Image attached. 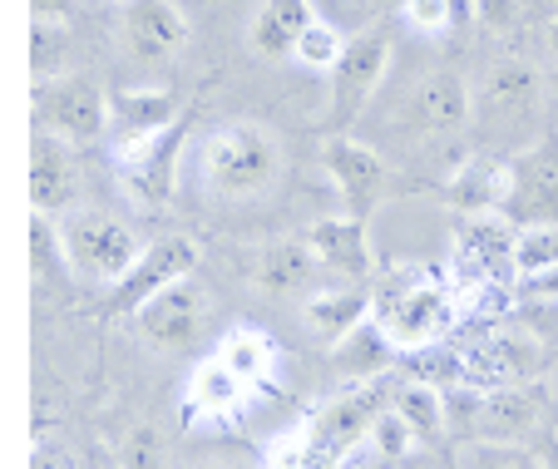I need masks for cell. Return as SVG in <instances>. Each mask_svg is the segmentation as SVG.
I'll return each mask as SVG.
<instances>
[{
    "label": "cell",
    "instance_id": "3957f363",
    "mask_svg": "<svg viewBox=\"0 0 558 469\" xmlns=\"http://www.w3.org/2000/svg\"><path fill=\"white\" fill-rule=\"evenodd\" d=\"M454 316H460V302L450 287L435 277H415V272H396V281H386L376 297V322L386 326L401 351L435 346L450 332Z\"/></svg>",
    "mask_w": 558,
    "mask_h": 469
},
{
    "label": "cell",
    "instance_id": "8fae6325",
    "mask_svg": "<svg viewBox=\"0 0 558 469\" xmlns=\"http://www.w3.org/2000/svg\"><path fill=\"white\" fill-rule=\"evenodd\" d=\"M386 70H390V40L380 31L347 45L341 64L331 70V115H337V124H351L371 105V94L380 89Z\"/></svg>",
    "mask_w": 558,
    "mask_h": 469
},
{
    "label": "cell",
    "instance_id": "cb8c5ba5",
    "mask_svg": "<svg viewBox=\"0 0 558 469\" xmlns=\"http://www.w3.org/2000/svg\"><path fill=\"white\" fill-rule=\"evenodd\" d=\"M243 390L247 386L228 371V361L213 356V361H203L198 371H193V381H189V410L193 416L222 420V416H232V410L243 406Z\"/></svg>",
    "mask_w": 558,
    "mask_h": 469
},
{
    "label": "cell",
    "instance_id": "4dcf8cb0",
    "mask_svg": "<svg viewBox=\"0 0 558 469\" xmlns=\"http://www.w3.org/2000/svg\"><path fill=\"white\" fill-rule=\"evenodd\" d=\"M548 267H558V228H519L514 277H534Z\"/></svg>",
    "mask_w": 558,
    "mask_h": 469
},
{
    "label": "cell",
    "instance_id": "f1b7e54d",
    "mask_svg": "<svg viewBox=\"0 0 558 469\" xmlns=\"http://www.w3.org/2000/svg\"><path fill=\"white\" fill-rule=\"evenodd\" d=\"M347 35L337 31L331 21H316L312 15V25L302 31V40H296V60L306 64V70H322V74H331L341 64V55H347Z\"/></svg>",
    "mask_w": 558,
    "mask_h": 469
},
{
    "label": "cell",
    "instance_id": "b9f144b4",
    "mask_svg": "<svg viewBox=\"0 0 558 469\" xmlns=\"http://www.w3.org/2000/svg\"><path fill=\"white\" fill-rule=\"evenodd\" d=\"M119 5H129V0H119Z\"/></svg>",
    "mask_w": 558,
    "mask_h": 469
},
{
    "label": "cell",
    "instance_id": "ab89813d",
    "mask_svg": "<svg viewBox=\"0 0 558 469\" xmlns=\"http://www.w3.org/2000/svg\"><path fill=\"white\" fill-rule=\"evenodd\" d=\"M361 5H371V11H396V5H405V0H361Z\"/></svg>",
    "mask_w": 558,
    "mask_h": 469
},
{
    "label": "cell",
    "instance_id": "74e56055",
    "mask_svg": "<svg viewBox=\"0 0 558 469\" xmlns=\"http://www.w3.org/2000/svg\"><path fill=\"white\" fill-rule=\"evenodd\" d=\"M31 11H35V21H70V11H74V0H31Z\"/></svg>",
    "mask_w": 558,
    "mask_h": 469
},
{
    "label": "cell",
    "instance_id": "ac0fdd59",
    "mask_svg": "<svg viewBox=\"0 0 558 469\" xmlns=\"http://www.w3.org/2000/svg\"><path fill=\"white\" fill-rule=\"evenodd\" d=\"M306 242L322 257V267L337 272V277L366 287L371 272H376V252H371V238L361 228V218H316L306 228Z\"/></svg>",
    "mask_w": 558,
    "mask_h": 469
},
{
    "label": "cell",
    "instance_id": "e575fe53",
    "mask_svg": "<svg viewBox=\"0 0 558 469\" xmlns=\"http://www.w3.org/2000/svg\"><path fill=\"white\" fill-rule=\"evenodd\" d=\"M401 15L411 21V31L421 35H445L454 25V0H405Z\"/></svg>",
    "mask_w": 558,
    "mask_h": 469
},
{
    "label": "cell",
    "instance_id": "f35d334b",
    "mask_svg": "<svg viewBox=\"0 0 558 469\" xmlns=\"http://www.w3.org/2000/svg\"><path fill=\"white\" fill-rule=\"evenodd\" d=\"M544 45H548V55H558V15L544 25Z\"/></svg>",
    "mask_w": 558,
    "mask_h": 469
},
{
    "label": "cell",
    "instance_id": "603a6c76",
    "mask_svg": "<svg viewBox=\"0 0 558 469\" xmlns=\"http://www.w3.org/2000/svg\"><path fill=\"white\" fill-rule=\"evenodd\" d=\"M179 99L169 89H119L109 94V119L124 139H154L173 124Z\"/></svg>",
    "mask_w": 558,
    "mask_h": 469
},
{
    "label": "cell",
    "instance_id": "277c9868",
    "mask_svg": "<svg viewBox=\"0 0 558 469\" xmlns=\"http://www.w3.org/2000/svg\"><path fill=\"white\" fill-rule=\"evenodd\" d=\"M450 430L470 440H499V445H524L544 425V390L538 386H470L454 390Z\"/></svg>",
    "mask_w": 558,
    "mask_h": 469
},
{
    "label": "cell",
    "instance_id": "4fadbf2b",
    "mask_svg": "<svg viewBox=\"0 0 558 469\" xmlns=\"http://www.w3.org/2000/svg\"><path fill=\"white\" fill-rule=\"evenodd\" d=\"M193 267H198V242L193 238H163V242H154V248H144L134 272L114 287V312H138V306H144L148 297H158L163 287L193 277Z\"/></svg>",
    "mask_w": 558,
    "mask_h": 469
},
{
    "label": "cell",
    "instance_id": "d6986e66",
    "mask_svg": "<svg viewBox=\"0 0 558 469\" xmlns=\"http://www.w3.org/2000/svg\"><path fill=\"white\" fill-rule=\"evenodd\" d=\"M316 272H327V267H322V257L312 252L306 238H277V242H267V248H257V257H253V281L267 297L306 292L316 281Z\"/></svg>",
    "mask_w": 558,
    "mask_h": 469
},
{
    "label": "cell",
    "instance_id": "d4e9b609",
    "mask_svg": "<svg viewBox=\"0 0 558 469\" xmlns=\"http://www.w3.org/2000/svg\"><path fill=\"white\" fill-rule=\"evenodd\" d=\"M218 356L228 361V371L243 381V386H267V375H272L277 365V346L267 341L263 332H253V326H232L228 336H222Z\"/></svg>",
    "mask_w": 558,
    "mask_h": 469
},
{
    "label": "cell",
    "instance_id": "8992f818",
    "mask_svg": "<svg viewBox=\"0 0 558 469\" xmlns=\"http://www.w3.org/2000/svg\"><path fill=\"white\" fill-rule=\"evenodd\" d=\"M208 316H213V302L193 277L173 281L163 287L158 297H148L144 306L134 312V332L148 351H163V356H179V351H193L208 332Z\"/></svg>",
    "mask_w": 558,
    "mask_h": 469
},
{
    "label": "cell",
    "instance_id": "836d02e7",
    "mask_svg": "<svg viewBox=\"0 0 558 469\" xmlns=\"http://www.w3.org/2000/svg\"><path fill=\"white\" fill-rule=\"evenodd\" d=\"M119 469H163V435L154 425H134L119 445Z\"/></svg>",
    "mask_w": 558,
    "mask_h": 469
},
{
    "label": "cell",
    "instance_id": "5b68a950",
    "mask_svg": "<svg viewBox=\"0 0 558 469\" xmlns=\"http://www.w3.org/2000/svg\"><path fill=\"white\" fill-rule=\"evenodd\" d=\"M380 416L376 386H351L331 396L312 420H302V445H306V469H341L356 445L371 440V425Z\"/></svg>",
    "mask_w": 558,
    "mask_h": 469
},
{
    "label": "cell",
    "instance_id": "44dd1931",
    "mask_svg": "<svg viewBox=\"0 0 558 469\" xmlns=\"http://www.w3.org/2000/svg\"><path fill=\"white\" fill-rule=\"evenodd\" d=\"M306 25H312V0H263V11L247 25V50L272 64L292 60Z\"/></svg>",
    "mask_w": 558,
    "mask_h": 469
},
{
    "label": "cell",
    "instance_id": "ba28073f",
    "mask_svg": "<svg viewBox=\"0 0 558 469\" xmlns=\"http://www.w3.org/2000/svg\"><path fill=\"white\" fill-rule=\"evenodd\" d=\"M464 375L474 386H538L548 371L544 341L524 326H489L480 341L464 346Z\"/></svg>",
    "mask_w": 558,
    "mask_h": 469
},
{
    "label": "cell",
    "instance_id": "7a4b0ae2",
    "mask_svg": "<svg viewBox=\"0 0 558 469\" xmlns=\"http://www.w3.org/2000/svg\"><path fill=\"white\" fill-rule=\"evenodd\" d=\"M60 242H64V267H70L80 281H95V287H119V281L134 272V262L144 257L138 232L105 208L64 213Z\"/></svg>",
    "mask_w": 558,
    "mask_h": 469
},
{
    "label": "cell",
    "instance_id": "5bb4252c",
    "mask_svg": "<svg viewBox=\"0 0 558 469\" xmlns=\"http://www.w3.org/2000/svg\"><path fill=\"white\" fill-rule=\"evenodd\" d=\"M80 208V164L70 158V144L45 129H35L31 139V213H64Z\"/></svg>",
    "mask_w": 558,
    "mask_h": 469
},
{
    "label": "cell",
    "instance_id": "f546056e",
    "mask_svg": "<svg viewBox=\"0 0 558 469\" xmlns=\"http://www.w3.org/2000/svg\"><path fill=\"white\" fill-rule=\"evenodd\" d=\"M460 469H544V459L524 445H499V440H474L460 455Z\"/></svg>",
    "mask_w": 558,
    "mask_h": 469
},
{
    "label": "cell",
    "instance_id": "1f68e13d",
    "mask_svg": "<svg viewBox=\"0 0 558 469\" xmlns=\"http://www.w3.org/2000/svg\"><path fill=\"white\" fill-rule=\"evenodd\" d=\"M54 262H64L60 218H50V213H31V277L45 281L54 272Z\"/></svg>",
    "mask_w": 558,
    "mask_h": 469
},
{
    "label": "cell",
    "instance_id": "484cf974",
    "mask_svg": "<svg viewBox=\"0 0 558 469\" xmlns=\"http://www.w3.org/2000/svg\"><path fill=\"white\" fill-rule=\"evenodd\" d=\"M450 199L460 203L464 213H489L505 208L509 199V168H489V164H464L460 178L450 183Z\"/></svg>",
    "mask_w": 558,
    "mask_h": 469
},
{
    "label": "cell",
    "instance_id": "6da1fadb",
    "mask_svg": "<svg viewBox=\"0 0 558 469\" xmlns=\"http://www.w3.org/2000/svg\"><path fill=\"white\" fill-rule=\"evenodd\" d=\"M198 178L208 193L228 203H253L267 199L282 178V144L267 124L257 119H232L203 144L198 154Z\"/></svg>",
    "mask_w": 558,
    "mask_h": 469
},
{
    "label": "cell",
    "instance_id": "60d3db41",
    "mask_svg": "<svg viewBox=\"0 0 558 469\" xmlns=\"http://www.w3.org/2000/svg\"><path fill=\"white\" fill-rule=\"evenodd\" d=\"M193 469H238V465H193Z\"/></svg>",
    "mask_w": 558,
    "mask_h": 469
},
{
    "label": "cell",
    "instance_id": "8d00e7d4",
    "mask_svg": "<svg viewBox=\"0 0 558 469\" xmlns=\"http://www.w3.org/2000/svg\"><path fill=\"white\" fill-rule=\"evenodd\" d=\"M519 281H524V292L538 297V302H558V267L534 272V277H519Z\"/></svg>",
    "mask_w": 558,
    "mask_h": 469
},
{
    "label": "cell",
    "instance_id": "4316f807",
    "mask_svg": "<svg viewBox=\"0 0 558 469\" xmlns=\"http://www.w3.org/2000/svg\"><path fill=\"white\" fill-rule=\"evenodd\" d=\"M390 406L405 416V425L415 430V440H440L445 425H450V406H445V396L435 386H421V381H411V386L396 390Z\"/></svg>",
    "mask_w": 558,
    "mask_h": 469
},
{
    "label": "cell",
    "instance_id": "ffe728a7",
    "mask_svg": "<svg viewBox=\"0 0 558 469\" xmlns=\"http://www.w3.org/2000/svg\"><path fill=\"white\" fill-rule=\"evenodd\" d=\"M396 351H401V346L390 341V332L376 322V312H371L356 332L341 336V341L331 346V371H337L341 381H351V386H371L376 375L390 371Z\"/></svg>",
    "mask_w": 558,
    "mask_h": 469
},
{
    "label": "cell",
    "instance_id": "9a60e30c",
    "mask_svg": "<svg viewBox=\"0 0 558 469\" xmlns=\"http://www.w3.org/2000/svg\"><path fill=\"white\" fill-rule=\"evenodd\" d=\"M470 115H474V94H470V84L450 70L425 74V80L405 94V109H401V119L415 124L421 134H454V129L470 124Z\"/></svg>",
    "mask_w": 558,
    "mask_h": 469
},
{
    "label": "cell",
    "instance_id": "d6a6232c",
    "mask_svg": "<svg viewBox=\"0 0 558 469\" xmlns=\"http://www.w3.org/2000/svg\"><path fill=\"white\" fill-rule=\"evenodd\" d=\"M415 445H421V440H415V430L405 425L401 410H396V406H380L376 425H371V449H376L380 459H401V455H411Z\"/></svg>",
    "mask_w": 558,
    "mask_h": 469
},
{
    "label": "cell",
    "instance_id": "9c48e42d",
    "mask_svg": "<svg viewBox=\"0 0 558 469\" xmlns=\"http://www.w3.org/2000/svg\"><path fill=\"white\" fill-rule=\"evenodd\" d=\"M505 208L519 228H558V144H534L509 164Z\"/></svg>",
    "mask_w": 558,
    "mask_h": 469
},
{
    "label": "cell",
    "instance_id": "7402d4cb",
    "mask_svg": "<svg viewBox=\"0 0 558 469\" xmlns=\"http://www.w3.org/2000/svg\"><path fill=\"white\" fill-rule=\"evenodd\" d=\"M371 312H376V302H371L366 287H356V281H351V287H331V292H316V297H306L302 302L306 332L327 346V351L341 341V336L356 332Z\"/></svg>",
    "mask_w": 558,
    "mask_h": 469
},
{
    "label": "cell",
    "instance_id": "30bf717a",
    "mask_svg": "<svg viewBox=\"0 0 558 469\" xmlns=\"http://www.w3.org/2000/svg\"><path fill=\"white\" fill-rule=\"evenodd\" d=\"M322 164H327L337 193L347 199L351 218H366L371 208H380L390 173H386V158H380L371 144H361V139H351V134H337V139H327V148H322Z\"/></svg>",
    "mask_w": 558,
    "mask_h": 469
},
{
    "label": "cell",
    "instance_id": "d590c367",
    "mask_svg": "<svg viewBox=\"0 0 558 469\" xmlns=\"http://www.w3.org/2000/svg\"><path fill=\"white\" fill-rule=\"evenodd\" d=\"M470 11L495 35H509V31H519V21H524V0H470Z\"/></svg>",
    "mask_w": 558,
    "mask_h": 469
},
{
    "label": "cell",
    "instance_id": "83f0119b",
    "mask_svg": "<svg viewBox=\"0 0 558 469\" xmlns=\"http://www.w3.org/2000/svg\"><path fill=\"white\" fill-rule=\"evenodd\" d=\"M64 60H70V35L60 21H35L31 25V74L35 84L64 80Z\"/></svg>",
    "mask_w": 558,
    "mask_h": 469
},
{
    "label": "cell",
    "instance_id": "7c38bea8",
    "mask_svg": "<svg viewBox=\"0 0 558 469\" xmlns=\"http://www.w3.org/2000/svg\"><path fill=\"white\" fill-rule=\"evenodd\" d=\"M119 35L124 50L144 64H163L189 45V21L173 0H129L119 15Z\"/></svg>",
    "mask_w": 558,
    "mask_h": 469
},
{
    "label": "cell",
    "instance_id": "2e32d148",
    "mask_svg": "<svg viewBox=\"0 0 558 469\" xmlns=\"http://www.w3.org/2000/svg\"><path fill=\"white\" fill-rule=\"evenodd\" d=\"M480 105H485V119L505 129L524 124L544 109V74L529 60H495L485 74V89H480Z\"/></svg>",
    "mask_w": 558,
    "mask_h": 469
},
{
    "label": "cell",
    "instance_id": "e0dca14e",
    "mask_svg": "<svg viewBox=\"0 0 558 469\" xmlns=\"http://www.w3.org/2000/svg\"><path fill=\"white\" fill-rule=\"evenodd\" d=\"M514 248H519V228L505 213H470L460 223V262L470 267V277H514Z\"/></svg>",
    "mask_w": 558,
    "mask_h": 469
},
{
    "label": "cell",
    "instance_id": "52a82bcc",
    "mask_svg": "<svg viewBox=\"0 0 558 469\" xmlns=\"http://www.w3.org/2000/svg\"><path fill=\"white\" fill-rule=\"evenodd\" d=\"M35 119L45 134L64 139L70 148H85L95 139H105L109 119V94L85 74H64L54 84H35Z\"/></svg>",
    "mask_w": 558,
    "mask_h": 469
}]
</instances>
